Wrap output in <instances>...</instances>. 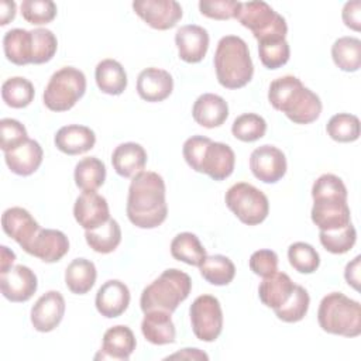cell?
Listing matches in <instances>:
<instances>
[{
  "instance_id": "cell-50",
  "label": "cell",
  "mask_w": 361,
  "mask_h": 361,
  "mask_svg": "<svg viewBox=\"0 0 361 361\" xmlns=\"http://www.w3.org/2000/svg\"><path fill=\"white\" fill-rule=\"evenodd\" d=\"M210 141V138L203 137V135H192L190 138H188L183 144V158L186 161V164L197 172L199 168V162L202 158V154L204 151V147L207 145V142Z\"/></svg>"
},
{
  "instance_id": "cell-53",
  "label": "cell",
  "mask_w": 361,
  "mask_h": 361,
  "mask_svg": "<svg viewBox=\"0 0 361 361\" xmlns=\"http://www.w3.org/2000/svg\"><path fill=\"white\" fill-rule=\"evenodd\" d=\"M16 10H17V6L13 0L11 1L10 0H3L0 3V24L7 25L11 20H14Z\"/></svg>"
},
{
  "instance_id": "cell-3",
  "label": "cell",
  "mask_w": 361,
  "mask_h": 361,
  "mask_svg": "<svg viewBox=\"0 0 361 361\" xmlns=\"http://www.w3.org/2000/svg\"><path fill=\"white\" fill-rule=\"evenodd\" d=\"M214 69L219 83L226 89L244 87L254 75L247 42L237 35L223 37L214 52Z\"/></svg>"
},
{
  "instance_id": "cell-15",
  "label": "cell",
  "mask_w": 361,
  "mask_h": 361,
  "mask_svg": "<svg viewBox=\"0 0 361 361\" xmlns=\"http://www.w3.org/2000/svg\"><path fill=\"white\" fill-rule=\"evenodd\" d=\"M75 220L85 230H94L110 219V210L106 197L96 190L82 192L73 206Z\"/></svg>"
},
{
  "instance_id": "cell-34",
  "label": "cell",
  "mask_w": 361,
  "mask_h": 361,
  "mask_svg": "<svg viewBox=\"0 0 361 361\" xmlns=\"http://www.w3.org/2000/svg\"><path fill=\"white\" fill-rule=\"evenodd\" d=\"M331 58L344 72H355L361 66V41L355 37H341L331 45Z\"/></svg>"
},
{
  "instance_id": "cell-1",
  "label": "cell",
  "mask_w": 361,
  "mask_h": 361,
  "mask_svg": "<svg viewBox=\"0 0 361 361\" xmlns=\"http://www.w3.org/2000/svg\"><path fill=\"white\" fill-rule=\"evenodd\" d=\"M168 216L165 182L151 171L137 173L128 188L127 217L138 228H155Z\"/></svg>"
},
{
  "instance_id": "cell-39",
  "label": "cell",
  "mask_w": 361,
  "mask_h": 361,
  "mask_svg": "<svg viewBox=\"0 0 361 361\" xmlns=\"http://www.w3.org/2000/svg\"><path fill=\"white\" fill-rule=\"evenodd\" d=\"M326 131L337 142H353L360 137V120L354 114L338 113L329 120Z\"/></svg>"
},
{
  "instance_id": "cell-28",
  "label": "cell",
  "mask_w": 361,
  "mask_h": 361,
  "mask_svg": "<svg viewBox=\"0 0 361 361\" xmlns=\"http://www.w3.org/2000/svg\"><path fill=\"white\" fill-rule=\"evenodd\" d=\"M295 283L285 272H274L262 279L258 286L259 300L271 309L282 306L290 296Z\"/></svg>"
},
{
  "instance_id": "cell-19",
  "label": "cell",
  "mask_w": 361,
  "mask_h": 361,
  "mask_svg": "<svg viewBox=\"0 0 361 361\" xmlns=\"http://www.w3.org/2000/svg\"><path fill=\"white\" fill-rule=\"evenodd\" d=\"M179 58L188 63L200 62L209 49L207 31L196 24L180 27L175 34Z\"/></svg>"
},
{
  "instance_id": "cell-48",
  "label": "cell",
  "mask_w": 361,
  "mask_h": 361,
  "mask_svg": "<svg viewBox=\"0 0 361 361\" xmlns=\"http://www.w3.org/2000/svg\"><path fill=\"white\" fill-rule=\"evenodd\" d=\"M312 197H341L347 199V189L343 180L333 175L324 173L319 176L312 186Z\"/></svg>"
},
{
  "instance_id": "cell-46",
  "label": "cell",
  "mask_w": 361,
  "mask_h": 361,
  "mask_svg": "<svg viewBox=\"0 0 361 361\" xmlns=\"http://www.w3.org/2000/svg\"><path fill=\"white\" fill-rule=\"evenodd\" d=\"M0 147L4 152H8L28 140L25 127L14 118H1L0 121Z\"/></svg>"
},
{
  "instance_id": "cell-32",
  "label": "cell",
  "mask_w": 361,
  "mask_h": 361,
  "mask_svg": "<svg viewBox=\"0 0 361 361\" xmlns=\"http://www.w3.org/2000/svg\"><path fill=\"white\" fill-rule=\"evenodd\" d=\"M171 254L175 259L193 267H199L207 257L197 235L189 231L179 233L173 237L171 243Z\"/></svg>"
},
{
  "instance_id": "cell-12",
  "label": "cell",
  "mask_w": 361,
  "mask_h": 361,
  "mask_svg": "<svg viewBox=\"0 0 361 361\" xmlns=\"http://www.w3.org/2000/svg\"><path fill=\"white\" fill-rule=\"evenodd\" d=\"M250 169L261 182L275 183L286 173L285 154L274 145H261L251 152Z\"/></svg>"
},
{
  "instance_id": "cell-20",
  "label": "cell",
  "mask_w": 361,
  "mask_h": 361,
  "mask_svg": "<svg viewBox=\"0 0 361 361\" xmlns=\"http://www.w3.org/2000/svg\"><path fill=\"white\" fill-rule=\"evenodd\" d=\"M94 305L97 312L107 319L121 316L130 305L128 286L118 279L104 282L96 293Z\"/></svg>"
},
{
  "instance_id": "cell-23",
  "label": "cell",
  "mask_w": 361,
  "mask_h": 361,
  "mask_svg": "<svg viewBox=\"0 0 361 361\" xmlns=\"http://www.w3.org/2000/svg\"><path fill=\"white\" fill-rule=\"evenodd\" d=\"M55 147L68 155H79L90 151L96 144L94 131L86 126L69 124L61 127L54 138Z\"/></svg>"
},
{
  "instance_id": "cell-6",
  "label": "cell",
  "mask_w": 361,
  "mask_h": 361,
  "mask_svg": "<svg viewBox=\"0 0 361 361\" xmlns=\"http://www.w3.org/2000/svg\"><path fill=\"white\" fill-rule=\"evenodd\" d=\"M235 18L252 32L258 42L285 39L288 32L285 18L261 0L241 3Z\"/></svg>"
},
{
  "instance_id": "cell-55",
  "label": "cell",
  "mask_w": 361,
  "mask_h": 361,
  "mask_svg": "<svg viewBox=\"0 0 361 361\" xmlns=\"http://www.w3.org/2000/svg\"><path fill=\"white\" fill-rule=\"evenodd\" d=\"M16 261V254L6 245L0 247V274L8 271Z\"/></svg>"
},
{
  "instance_id": "cell-26",
  "label": "cell",
  "mask_w": 361,
  "mask_h": 361,
  "mask_svg": "<svg viewBox=\"0 0 361 361\" xmlns=\"http://www.w3.org/2000/svg\"><path fill=\"white\" fill-rule=\"evenodd\" d=\"M141 331L147 341L155 345H165L175 341L176 330L171 314L164 310H151L144 313Z\"/></svg>"
},
{
  "instance_id": "cell-22",
  "label": "cell",
  "mask_w": 361,
  "mask_h": 361,
  "mask_svg": "<svg viewBox=\"0 0 361 361\" xmlns=\"http://www.w3.org/2000/svg\"><path fill=\"white\" fill-rule=\"evenodd\" d=\"M173 90V79L171 73L159 68H147L137 78V93L145 102H162Z\"/></svg>"
},
{
  "instance_id": "cell-14",
  "label": "cell",
  "mask_w": 361,
  "mask_h": 361,
  "mask_svg": "<svg viewBox=\"0 0 361 361\" xmlns=\"http://www.w3.org/2000/svg\"><path fill=\"white\" fill-rule=\"evenodd\" d=\"M234 165V151L224 142L210 140L202 154L197 172L206 173L213 180H223L233 173Z\"/></svg>"
},
{
  "instance_id": "cell-21",
  "label": "cell",
  "mask_w": 361,
  "mask_h": 361,
  "mask_svg": "<svg viewBox=\"0 0 361 361\" xmlns=\"http://www.w3.org/2000/svg\"><path fill=\"white\" fill-rule=\"evenodd\" d=\"M137 345L134 333L130 327L118 324L110 327L103 334V343L100 351L96 354V360H118L127 361L134 353Z\"/></svg>"
},
{
  "instance_id": "cell-13",
  "label": "cell",
  "mask_w": 361,
  "mask_h": 361,
  "mask_svg": "<svg viewBox=\"0 0 361 361\" xmlns=\"http://www.w3.org/2000/svg\"><path fill=\"white\" fill-rule=\"evenodd\" d=\"M38 288L37 275L25 265H14L0 274V289L10 302H27Z\"/></svg>"
},
{
  "instance_id": "cell-36",
  "label": "cell",
  "mask_w": 361,
  "mask_h": 361,
  "mask_svg": "<svg viewBox=\"0 0 361 361\" xmlns=\"http://www.w3.org/2000/svg\"><path fill=\"white\" fill-rule=\"evenodd\" d=\"M199 271L203 279L216 286L228 285L235 275V267L233 261L220 254L206 257L204 261L199 265Z\"/></svg>"
},
{
  "instance_id": "cell-31",
  "label": "cell",
  "mask_w": 361,
  "mask_h": 361,
  "mask_svg": "<svg viewBox=\"0 0 361 361\" xmlns=\"http://www.w3.org/2000/svg\"><path fill=\"white\" fill-rule=\"evenodd\" d=\"M96 267L86 258L73 259L65 271V283L72 293L85 295L96 282Z\"/></svg>"
},
{
  "instance_id": "cell-49",
  "label": "cell",
  "mask_w": 361,
  "mask_h": 361,
  "mask_svg": "<svg viewBox=\"0 0 361 361\" xmlns=\"http://www.w3.org/2000/svg\"><path fill=\"white\" fill-rule=\"evenodd\" d=\"M250 268L258 276H268L278 271V255L272 250H258L250 257Z\"/></svg>"
},
{
  "instance_id": "cell-17",
  "label": "cell",
  "mask_w": 361,
  "mask_h": 361,
  "mask_svg": "<svg viewBox=\"0 0 361 361\" xmlns=\"http://www.w3.org/2000/svg\"><path fill=\"white\" fill-rule=\"evenodd\" d=\"M3 231L11 237L24 251L41 230L31 213L23 207H10L1 216Z\"/></svg>"
},
{
  "instance_id": "cell-54",
  "label": "cell",
  "mask_w": 361,
  "mask_h": 361,
  "mask_svg": "<svg viewBox=\"0 0 361 361\" xmlns=\"http://www.w3.org/2000/svg\"><path fill=\"white\" fill-rule=\"evenodd\" d=\"M173 358H183V360H209V355L203 351H200L199 348H183L179 353H175L169 357H166V360H173Z\"/></svg>"
},
{
  "instance_id": "cell-30",
  "label": "cell",
  "mask_w": 361,
  "mask_h": 361,
  "mask_svg": "<svg viewBox=\"0 0 361 361\" xmlns=\"http://www.w3.org/2000/svg\"><path fill=\"white\" fill-rule=\"evenodd\" d=\"M94 79L97 87L111 96L121 94L127 87V73L120 62L116 59H103L94 69Z\"/></svg>"
},
{
  "instance_id": "cell-16",
  "label": "cell",
  "mask_w": 361,
  "mask_h": 361,
  "mask_svg": "<svg viewBox=\"0 0 361 361\" xmlns=\"http://www.w3.org/2000/svg\"><path fill=\"white\" fill-rule=\"evenodd\" d=\"M63 314V296L58 290H48L31 307V323L37 331L48 333L58 327Z\"/></svg>"
},
{
  "instance_id": "cell-44",
  "label": "cell",
  "mask_w": 361,
  "mask_h": 361,
  "mask_svg": "<svg viewBox=\"0 0 361 361\" xmlns=\"http://www.w3.org/2000/svg\"><path fill=\"white\" fill-rule=\"evenodd\" d=\"M21 16L34 25L48 24L56 17V4L51 0H24L21 3Z\"/></svg>"
},
{
  "instance_id": "cell-10",
  "label": "cell",
  "mask_w": 361,
  "mask_h": 361,
  "mask_svg": "<svg viewBox=\"0 0 361 361\" xmlns=\"http://www.w3.org/2000/svg\"><path fill=\"white\" fill-rule=\"evenodd\" d=\"M133 10L154 30H169L182 18V7L175 0H135Z\"/></svg>"
},
{
  "instance_id": "cell-35",
  "label": "cell",
  "mask_w": 361,
  "mask_h": 361,
  "mask_svg": "<svg viewBox=\"0 0 361 361\" xmlns=\"http://www.w3.org/2000/svg\"><path fill=\"white\" fill-rule=\"evenodd\" d=\"M75 183L83 192L97 190L106 179V166L96 157L82 158L75 166Z\"/></svg>"
},
{
  "instance_id": "cell-47",
  "label": "cell",
  "mask_w": 361,
  "mask_h": 361,
  "mask_svg": "<svg viewBox=\"0 0 361 361\" xmlns=\"http://www.w3.org/2000/svg\"><path fill=\"white\" fill-rule=\"evenodd\" d=\"M240 6H241V1H235V0H202V1H199L200 13L213 20L235 18Z\"/></svg>"
},
{
  "instance_id": "cell-40",
  "label": "cell",
  "mask_w": 361,
  "mask_h": 361,
  "mask_svg": "<svg viewBox=\"0 0 361 361\" xmlns=\"http://www.w3.org/2000/svg\"><path fill=\"white\" fill-rule=\"evenodd\" d=\"M267 121L255 113H244L238 116L231 126L233 135L244 142H252L265 135Z\"/></svg>"
},
{
  "instance_id": "cell-41",
  "label": "cell",
  "mask_w": 361,
  "mask_h": 361,
  "mask_svg": "<svg viewBox=\"0 0 361 361\" xmlns=\"http://www.w3.org/2000/svg\"><path fill=\"white\" fill-rule=\"evenodd\" d=\"M289 264L300 274H313L320 265L319 252L307 243H293L288 248Z\"/></svg>"
},
{
  "instance_id": "cell-11",
  "label": "cell",
  "mask_w": 361,
  "mask_h": 361,
  "mask_svg": "<svg viewBox=\"0 0 361 361\" xmlns=\"http://www.w3.org/2000/svg\"><path fill=\"white\" fill-rule=\"evenodd\" d=\"M312 221L320 231H334L351 224L350 207L347 199L341 197H316L313 199Z\"/></svg>"
},
{
  "instance_id": "cell-37",
  "label": "cell",
  "mask_w": 361,
  "mask_h": 361,
  "mask_svg": "<svg viewBox=\"0 0 361 361\" xmlns=\"http://www.w3.org/2000/svg\"><path fill=\"white\" fill-rule=\"evenodd\" d=\"M34 94L32 83L21 76L8 78L1 85L3 102L13 109L27 107L34 100Z\"/></svg>"
},
{
  "instance_id": "cell-8",
  "label": "cell",
  "mask_w": 361,
  "mask_h": 361,
  "mask_svg": "<svg viewBox=\"0 0 361 361\" xmlns=\"http://www.w3.org/2000/svg\"><path fill=\"white\" fill-rule=\"evenodd\" d=\"M226 204L237 219L248 226L262 223L269 213V202L264 192L247 182H238L226 192Z\"/></svg>"
},
{
  "instance_id": "cell-33",
  "label": "cell",
  "mask_w": 361,
  "mask_h": 361,
  "mask_svg": "<svg viewBox=\"0 0 361 361\" xmlns=\"http://www.w3.org/2000/svg\"><path fill=\"white\" fill-rule=\"evenodd\" d=\"M85 238L93 251L110 254L121 243V228L114 219H109L103 226L94 230H86Z\"/></svg>"
},
{
  "instance_id": "cell-9",
  "label": "cell",
  "mask_w": 361,
  "mask_h": 361,
  "mask_svg": "<svg viewBox=\"0 0 361 361\" xmlns=\"http://www.w3.org/2000/svg\"><path fill=\"white\" fill-rule=\"evenodd\" d=\"M190 324L196 338L212 343L223 330V312L217 298L212 295L197 296L189 307Z\"/></svg>"
},
{
  "instance_id": "cell-25",
  "label": "cell",
  "mask_w": 361,
  "mask_h": 361,
  "mask_svg": "<svg viewBox=\"0 0 361 361\" xmlns=\"http://www.w3.org/2000/svg\"><path fill=\"white\" fill-rule=\"evenodd\" d=\"M42 148L35 141L28 138L20 147L4 152V161L8 169L20 176H28L34 173L42 162Z\"/></svg>"
},
{
  "instance_id": "cell-27",
  "label": "cell",
  "mask_w": 361,
  "mask_h": 361,
  "mask_svg": "<svg viewBox=\"0 0 361 361\" xmlns=\"http://www.w3.org/2000/svg\"><path fill=\"white\" fill-rule=\"evenodd\" d=\"M114 171L123 178H134L144 171L147 164V152L137 142H123L117 145L111 154Z\"/></svg>"
},
{
  "instance_id": "cell-4",
  "label": "cell",
  "mask_w": 361,
  "mask_h": 361,
  "mask_svg": "<svg viewBox=\"0 0 361 361\" xmlns=\"http://www.w3.org/2000/svg\"><path fill=\"white\" fill-rule=\"evenodd\" d=\"M192 289V279L180 269H165L155 281L144 288L140 306L144 313L151 310H164L173 313Z\"/></svg>"
},
{
  "instance_id": "cell-7",
  "label": "cell",
  "mask_w": 361,
  "mask_h": 361,
  "mask_svg": "<svg viewBox=\"0 0 361 361\" xmlns=\"http://www.w3.org/2000/svg\"><path fill=\"white\" fill-rule=\"evenodd\" d=\"M86 76L73 66L56 71L44 90V104L52 111H66L85 94Z\"/></svg>"
},
{
  "instance_id": "cell-24",
  "label": "cell",
  "mask_w": 361,
  "mask_h": 361,
  "mask_svg": "<svg viewBox=\"0 0 361 361\" xmlns=\"http://www.w3.org/2000/svg\"><path fill=\"white\" fill-rule=\"evenodd\" d=\"M192 116L193 120L204 128L220 127L228 117V104L219 94L204 93L193 103Z\"/></svg>"
},
{
  "instance_id": "cell-52",
  "label": "cell",
  "mask_w": 361,
  "mask_h": 361,
  "mask_svg": "<svg viewBox=\"0 0 361 361\" xmlns=\"http://www.w3.org/2000/svg\"><path fill=\"white\" fill-rule=\"evenodd\" d=\"M360 259L361 257L357 255L351 262L347 264L344 271V278L350 286H353L355 290L360 289Z\"/></svg>"
},
{
  "instance_id": "cell-42",
  "label": "cell",
  "mask_w": 361,
  "mask_h": 361,
  "mask_svg": "<svg viewBox=\"0 0 361 361\" xmlns=\"http://www.w3.org/2000/svg\"><path fill=\"white\" fill-rule=\"evenodd\" d=\"M319 240L322 245L331 254H345L348 252L357 240V231L353 224L334 231H320Z\"/></svg>"
},
{
  "instance_id": "cell-45",
  "label": "cell",
  "mask_w": 361,
  "mask_h": 361,
  "mask_svg": "<svg viewBox=\"0 0 361 361\" xmlns=\"http://www.w3.org/2000/svg\"><path fill=\"white\" fill-rule=\"evenodd\" d=\"M32 34V63L39 65L51 61L56 52L58 41L55 34L48 28L31 30Z\"/></svg>"
},
{
  "instance_id": "cell-5",
  "label": "cell",
  "mask_w": 361,
  "mask_h": 361,
  "mask_svg": "<svg viewBox=\"0 0 361 361\" xmlns=\"http://www.w3.org/2000/svg\"><path fill=\"white\" fill-rule=\"evenodd\" d=\"M317 322L326 333L357 337L361 334V306L341 292H331L319 305Z\"/></svg>"
},
{
  "instance_id": "cell-29",
  "label": "cell",
  "mask_w": 361,
  "mask_h": 361,
  "mask_svg": "<svg viewBox=\"0 0 361 361\" xmlns=\"http://www.w3.org/2000/svg\"><path fill=\"white\" fill-rule=\"evenodd\" d=\"M32 34L24 28H13L3 37L4 55L16 65L32 63Z\"/></svg>"
},
{
  "instance_id": "cell-43",
  "label": "cell",
  "mask_w": 361,
  "mask_h": 361,
  "mask_svg": "<svg viewBox=\"0 0 361 361\" xmlns=\"http://www.w3.org/2000/svg\"><path fill=\"white\" fill-rule=\"evenodd\" d=\"M258 55L262 65L268 69H278L289 61L290 48L286 39L258 42Z\"/></svg>"
},
{
  "instance_id": "cell-51",
  "label": "cell",
  "mask_w": 361,
  "mask_h": 361,
  "mask_svg": "<svg viewBox=\"0 0 361 361\" xmlns=\"http://www.w3.org/2000/svg\"><path fill=\"white\" fill-rule=\"evenodd\" d=\"M341 16H343L344 24L348 28H351L354 31L361 30V1L360 0L345 3Z\"/></svg>"
},
{
  "instance_id": "cell-2",
  "label": "cell",
  "mask_w": 361,
  "mask_h": 361,
  "mask_svg": "<svg viewBox=\"0 0 361 361\" xmlns=\"http://www.w3.org/2000/svg\"><path fill=\"white\" fill-rule=\"evenodd\" d=\"M268 100L275 110L282 111L296 124L313 123L322 113L320 97L292 75H285L271 82Z\"/></svg>"
},
{
  "instance_id": "cell-18",
  "label": "cell",
  "mask_w": 361,
  "mask_h": 361,
  "mask_svg": "<svg viewBox=\"0 0 361 361\" xmlns=\"http://www.w3.org/2000/svg\"><path fill=\"white\" fill-rule=\"evenodd\" d=\"M69 251V240L61 230L41 228L32 238L25 252L44 262H56Z\"/></svg>"
},
{
  "instance_id": "cell-38",
  "label": "cell",
  "mask_w": 361,
  "mask_h": 361,
  "mask_svg": "<svg viewBox=\"0 0 361 361\" xmlns=\"http://www.w3.org/2000/svg\"><path fill=\"white\" fill-rule=\"evenodd\" d=\"M309 303L310 298L307 290L300 285H295L289 299L282 306L274 309V312L279 320L285 323H296L306 316Z\"/></svg>"
}]
</instances>
